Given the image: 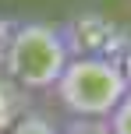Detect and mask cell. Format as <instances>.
<instances>
[{"mask_svg": "<svg viewBox=\"0 0 131 134\" xmlns=\"http://www.w3.org/2000/svg\"><path fill=\"white\" fill-rule=\"evenodd\" d=\"M53 92L67 116L110 120V113L131 92V74L117 57H71Z\"/></svg>", "mask_w": 131, "mask_h": 134, "instance_id": "1", "label": "cell"}, {"mask_svg": "<svg viewBox=\"0 0 131 134\" xmlns=\"http://www.w3.org/2000/svg\"><path fill=\"white\" fill-rule=\"evenodd\" d=\"M4 60L18 85L32 88V92L53 88L60 81L64 67L71 64V46L64 35V25H53V21L14 25L4 46Z\"/></svg>", "mask_w": 131, "mask_h": 134, "instance_id": "2", "label": "cell"}, {"mask_svg": "<svg viewBox=\"0 0 131 134\" xmlns=\"http://www.w3.org/2000/svg\"><path fill=\"white\" fill-rule=\"evenodd\" d=\"M11 134H60V131H57V124L50 120L46 113H25L11 127Z\"/></svg>", "mask_w": 131, "mask_h": 134, "instance_id": "3", "label": "cell"}, {"mask_svg": "<svg viewBox=\"0 0 131 134\" xmlns=\"http://www.w3.org/2000/svg\"><path fill=\"white\" fill-rule=\"evenodd\" d=\"M57 131L60 134H113L106 120H82V116H67Z\"/></svg>", "mask_w": 131, "mask_h": 134, "instance_id": "4", "label": "cell"}, {"mask_svg": "<svg viewBox=\"0 0 131 134\" xmlns=\"http://www.w3.org/2000/svg\"><path fill=\"white\" fill-rule=\"evenodd\" d=\"M106 124H110L113 134H131V92L120 99V106L110 113V120H106Z\"/></svg>", "mask_w": 131, "mask_h": 134, "instance_id": "5", "label": "cell"}, {"mask_svg": "<svg viewBox=\"0 0 131 134\" xmlns=\"http://www.w3.org/2000/svg\"><path fill=\"white\" fill-rule=\"evenodd\" d=\"M7 35H11V25H7V18L0 14V49L7 46Z\"/></svg>", "mask_w": 131, "mask_h": 134, "instance_id": "6", "label": "cell"}]
</instances>
